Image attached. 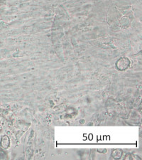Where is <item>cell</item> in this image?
<instances>
[{"label": "cell", "mask_w": 142, "mask_h": 160, "mask_svg": "<svg viewBox=\"0 0 142 160\" xmlns=\"http://www.w3.org/2000/svg\"><path fill=\"white\" fill-rule=\"evenodd\" d=\"M130 61L128 58H122L120 60H118L117 62V68L120 71H125L130 66Z\"/></svg>", "instance_id": "1"}]
</instances>
